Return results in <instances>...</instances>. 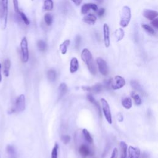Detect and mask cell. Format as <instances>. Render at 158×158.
Instances as JSON below:
<instances>
[{
	"instance_id": "6da1fadb",
	"label": "cell",
	"mask_w": 158,
	"mask_h": 158,
	"mask_svg": "<svg viewBox=\"0 0 158 158\" xmlns=\"http://www.w3.org/2000/svg\"><path fill=\"white\" fill-rule=\"evenodd\" d=\"M81 57L83 61L85 63V64H87V67L91 74L93 75H95L96 74V68L94 63L92 54L89 50L87 49V48H85L84 50H83L82 51Z\"/></svg>"
},
{
	"instance_id": "7a4b0ae2",
	"label": "cell",
	"mask_w": 158,
	"mask_h": 158,
	"mask_svg": "<svg viewBox=\"0 0 158 158\" xmlns=\"http://www.w3.org/2000/svg\"><path fill=\"white\" fill-rule=\"evenodd\" d=\"M125 83L126 82L122 77L116 76L113 79L109 80L108 82H106V86L116 90L124 87L125 85Z\"/></svg>"
},
{
	"instance_id": "3957f363",
	"label": "cell",
	"mask_w": 158,
	"mask_h": 158,
	"mask_svg": "<svg viewBox=\"0 0 158 158\" xmlns=\"http://www.w3.org/2000/svg\"><path fill=\"white\" fill-rule=\"evenodd\" d=\"M26 109V97L23 94H20L16 100L14 107L9 111V114L14 113H20Z\"/></svg>"
},
{
	"instance_id": "277c9868",
	"label": "cell",
	"mask_w": 158,
	"mask_h": 158,
	"mask_svg": "<svg viewBox=\"0 0 158 158\" xmlns=\"http://www.w3.org/2000/svg\"><path fill=\"white\" fill-rule=\"evenodd\" d=\"M131 19V10L129 6H124L120 14V25L122 27H127Z\"/></svg>"
},
{
	"instance_id": "5b68a950",
	"label": "cell",
	"mask_w": 158,
	"mask_h": 158,
	"mask_svg": "<svg viewBox=\"0 0 158 158\" xmlns=\"http://www.w3.org/2000/svg\"><path fill=\"white\" fill-rule=\"evenodd\" d=\"M20 50L22 60L23 63H27L29 59V51L28 48V42L26 37H23L20 42Z\"/></svg>"
},
{
	"instance_id": "8992f818",
	"label": "cell",
	"mask_w": 158,
	"mask_h": 158,
	"mask_svg": "<svg viewBox=\"0 0 158 158\" xmlns=\"http://www.w3.org/2000/svg\"><path fill=\"white\" fill-rule=\"evenodd\" d=\"M8 14V0H1L0 2V19L4 20L5 28L6 27Z\"/></svg>"
},
{
	"instance_id": "52a82bcc",
	"label": "cell",
	"mask_w": 158,
	"mask_h": 158,
	"mask_svg": "<svg viewBox=\"0 0 158 158\" xmlns=\"http://www.w3.org/2000/svg\"><path fill=\"white\" fill-rule=\"evenodd\" d=\"M100 101H101V103L103 113L104 114V116L106 120L107 121V122L109 124H111L113 123L112 115H111V109H110V107H109V103L104 98H101Z\"/></svg>"
},
{
	"instance_id": "ba28073f",
	"label": "cell",
	"mask_w": 158,
	"mask_h": 158,
	"mask_svg": "<svg viewBox=\"0 0 158 158\" xmlns=\"http://www.w3.org/2000/svg\"><path fill=\"white\" fill-rule=\"evenodd\" d=\"M96 63L101 74L104 76H107L109 74V69L107 64L105 60L101 57H98L96 59Z\"/></svg>"
},
{
	"instance_id": "9c48e42d",
	"label": "cell",
	"mask_w": 158,
	"mask_h": 158,
	"mask_svg": "<svg viewBox=\"0 0 158 158\" xmlns=\"http://www.w3.org/2000/svg\"><path fill=\"white\" fill-rule=\"evenodd\" d=\"M103 88L104 86L101 83H96L92 87H82V90L94 94H98L103 91Z\"/></svg>"
},
{
	"instance_id": "30bf717a",
	"label": "cell",
	"mask_w": 158,
	"mask_h": 158,
	"mask_svg": "<svg viewBox=\"0 0 158 158\" xmlns=\"http://www.w3.org/2000/svg\"><path fill=\"white\" fill-rule=\"evenodd\" d=\"M140 150L130 146L127 149V158H140Z\"/></svg>"
},
{
	"instance_id": "8fae6325",
	"label": "cell",
	"mask_w": 158,
	"mask_h": 158,
	"mask_svg": "<svg viewBox=\"0 0 158 158\" xmlns=\"http://www.w3.org/2000/svg\"><path fill=\"white\" fill-rule=\"evenodd\" d=\"M103 36L105 46L108 48L110 45V35H109V28L107 23H104L103 25Z\"/></svg>"
},
{
	"instance_id": "7c38bea8",
	"label": "cell",
	"mask_w": 158,
	"mask_h": 158,
	"mask_svg": "<svg viewBox=\"0 0 158 158\" xmlns=\"http://www.w3.org/2000/svg\"><path fill=\"white\" fill-rule=\"evenodd\" d=\"M143 15L145 18H147V19L153 20V19L157 18L158 16V13H157V12L156 11L150 10V9H146L143 11Z\"/></svg>"
},
{
	"instance_id": "4fadbf2b",
	"label": "cell",
	"mask_w": 158,
	"mask_h": 158,
	"mask_svg": "<svg viewBox=\"0 0 158 158\" xmlns=\"http://www.w3.org/2000/svg\"><path fill=\"white\" fill-rule=\"evenodd\" d=\"M87 100L95 106L97 111H98L99 116L100 117H101V107H100L99 103L93 98V96L91 94H88L87 96Z\"/></svg>"
},
{
	"instance_id": "5bb4252c",
	"label": "cell",
	"mask_w": 158,
	"mask_h": 158,
	"mask_svg": "<svg viewBox=\"0 0 158 158\" xmlns=\"http://www.w3.org/2000/svg\"><path fill=\"white\" fill-rule=\"evenodd\" d=\"M79 68V64L78 59L76 57L72 58L70 63V72L72 74L76 72Z\"/></svg>"
},
{
	"instance_id": "9a60e30c",
	"label": "cell",
	"mask_w": 158,
	"mask_h": 158,
	"mask_svg": "<svg viewBox=\"0 0 158 158\" xmlns=\"http://www.w3.org/2000/svg\"><path fill=\"white\" fill-rule=\"evenodd\" d=\"M96 20H97L96 16L92 14H87V16H84V17L83 18V22L88 24V25H91V26L94 25L96 22Z\"/></svg>"
},
{
	"instance_id": "2e32d148",
	"label": "cell",
	"mask_w": 158,
	"mask_h": 158,
	"mask_svg": "<svg viewBox=\"0 0 158 158\" xmlns=\"http://www.w3.org/2000/svg\"><path fill=\"white\" fill-rule=\"evenodd\" d=\"M79 152L80 154V155L84 158L89 156L91 154L89 147H87V146L85 144H82L80 146L79 150Z\"/></svg>"
},
{
	"instance_id": "e0dca14e",
	"label": "cell",
	"mask_w": 158,
	"mask_h": 158,
	"mask_svg": "<svg viewBox=\"0 0 158 158\" xmlns=\"http://www.w3.org/2000/svg\"><path fill=\"white\" fill-rule=\"evenodd\" d=\"M6 150L9 158H17V151L14 146L8 145Z\"/></svg>"
},
{
	"instance_id": "ac0fdd59",
	"label": "cell",
	"mask_w": 158,
	"mask_h": 158,
	"mask_svg": "<svg viewBox=\"0 0 158 158\" xmlns=\"http://www.w3.org/2000/svg\"><path fill=\"white\" fill-rule=\"evenodd\" d=\"M11 60L9 59H6L5 60V61L3 63V74L5 77H8L9 76V70L11 68Z\"/></svg>"
},
{
	"instance_id": "d6986e66",
	"label": "cell",
	"mask_w": 158,
	"mask_h": 158,
	"mask_svg": "<svg viewBox=\"0 0 158 158\" xmlns=\"http://www.w3.org/2000/svg\"><path fill=\"white\" fill-rule=\"evenodd\" d=\"M68 88L67 85L64 83H62L59 85V98L60 99L67 93Z\"/></svg>"
},
{
	"instance_id": "ffe728a7",
	"label": "cell",
	"mask_w": 158,
	"mask_h": 158,
	"mask_svg": "<svg viewBox=\"0 0 158 158\" xmlns=\"http://www.w3.org/2000/svg\"><path fill=\"white\" fill-rule=\"evenodd\" d=\"M121 149V157L120 158H127V144L124 142L121 141L120 143Z\"/></svg>"
},
{
	"instance_id": "44dd1931",
	"label": "cell",
	"mask_w": 158,
	"mask_h": 158,
	"mask_svg": "<svg viewBox=\"0 0 158 158\" xmlns=\"http://www.w3.org/2000/svg\"><path fill=\"white\" fill-rule=\"evenodd\" d=\"M70 43V41L69 40H65L61 45H60L59 49L60 52L63 54H66L67 51V48Z\"/></svg>"
},
{
	"instance_id": "7402d4cb",
	"label": "cell",
	"mask_w": 158,
	"mask_h": 158,
	"mask_svg": "<svg viewBox=\"0 0 158 158\" xmlns=\"http://www.w3.org/2000/svg\"><path fill=\"white\" fill-rule=\"evenodd\" d=\"M122 104L123 107L127 109H130L133 105L132 100L129 97H126V98H124L122 101Z\"/></svg>"
},
{
	"instance_id": "603a6c76",
	"label": "cell",
	"mask_w": 158,
	"mask_h": 158,
	"mask_svg": "<svg viewBox=\"0 0 158 158\" xmlns=\"http://www.w3.org/2000/svg\"><path fill=\"white\" fill-rule=\"evenodd\" d=\"M124 31L122 29H118L114 32V35L117 42L122 40L124 36Z\"/></svg>"
},
{
	"instance_id": "cb8c5ba5",
	"label": "cell",
	"mask_w": 158,
	"mask_h": 158,
	"mask_svg": "<svg viewBox=\"0 0 158 158\" xmlns=\"http://www.w3.org/2000/svg\"><path fill=\"white\" fill-rule=\"evenodd\" d=\"M53 9V2L52 0H45L43 5V9L45 11H50Z\"/></svg>"
},
{
	"instance_id": "d4e9b609",
	"label": "cell",
	"mask_w": 158,
	"mask_h": 158,
	"mask_svg": "<svg viewBox=\"0 0 158 158\" xmlns=\"http://www.w3.org/2000/svg\"><path fill=\"white\" fill-rule=\"evenodd\" d=\"M56 72L53 69H50L47 72V77L48 80H49L50 82H53L55 81L56 79Z\"/></svg>"
},
{
	"instance_id": "484cf974",
	"label": "cell",
	"mask_w": 158,
	"mask_h": 158,
	"mask_svg": "<svg viewBox=\"0 0 158 158\" xmlns=\"http://www.w3.org/2000/svg\"><path fill=\"white\" fill-rule=\"evenodd\" d=\"M130 85L135 90L143 93L142 88L140 85V83H138V82H137L136 80H132L130 82Z\"/></svg>"
},
{
	"instance_id": "4316f807",
	"label": "cell",
	"mask_w": 158,
	"mask_h": 158,
	"mask_svg": "<svg viewBox=\"0 0 158 158\" xmlns=\"http://www.w3.org/2000/svg\"><path fill=\"white\" fill-rule=\"evenodd\" d=\"M131 96H132V98L133 99V100H134V102H135L136 105L139 106L141 104V103H142L141 98H140V96H139V94L138 93H137L135 91H133L131 93Z\"/></svg>"
},
{
	"instance_id": "83f0119b",
	"label": "cell",
	"mask_w": 158,
	"mask_h": 158,
	"mask_svg": "<svg viewBox=\"0 0 158 158\" xmlns=\"http://www.w3.org/2000/svg\"><path fill=\"white\" fill-rule=\"evenodd\" d=\"M82 133L84 136V138L86 140V141L88 142L89 143H92L93 141V140L92 137L90 135V133H89V132L87 129H84L82 130Z\"/></svg>"
},
{
	"instance_id": "f1b7e54d",
	"label": "cell",
	"mask_w": 158,
	"mask_h": 158,
	"mask_svg": "<svg viewBox=\"0 0 158 158\" xmlns=\"http://www.w3.org/2000/svg\"><path fill=\"white\" fill-rule=\"evenodd\" d=\"M90 9H91V3L84 4L81 8V13L83 15H85L88 13L89 11H90Z\"/></svg>"
},
{
	"instance_id": "f546056e",
	"label": "cell",
	"mask_w": 158,
	"mask_h": 158,
	"mask_svg": "<svg viewBox=\"0 0 158 158\" xmlns=\"http://www.w3.org/2000/svg\"><path fill=\"white\" fill-rule=\"evenodd\" d=\"M44 20L46 25L50 26L53 23V16L50 13H46L44 16Z\"/></svg>"
},
{
	"instance_id": "4dcf8cb0",
	"label": "cell",
	"mask_w": 158,
	"mask_h": 158,
	"mask_svg": "<svg viewBox=\"0 0 158 158\" xmlns=\"http://www.w3.org/2000/svg\"><path fill=\"white\" fill-rule=\"evenodd\" d=\"M37 47L39 48V50L42 51V52H45L46 50H47V45L46 43L42 40H40L38 41L37 42Z\"/></svg>"
},
{
	"instance_id": "1f68e13d",
	"label": "cell",
	"mask_w": 158,
	"mask_h": 158,
	"mask_svg": "<svg viewBox=\"0 0 158 158\" xmlns=\"http://www.w3.org/2000/svg\"><path fill=\"white\" fill-rule=\"evenodd\" d=\"M19 16V17L20 18V19L23 21V22L26 24V26H29L30 24V20L29 19H28V17L26 16V15L24 14L23 12H21L20 11L19 13L18 14H17Z\"/></svg>"
},
{
	"instance_id": "d6a6232c",
	"label": "cell",
	"mask_w": 158,
	"mask_h": 158,
	"mask_svg": "<svg viewBox=\"0 0 158 158\" xmlns=\"http://www.w3.org/2000/svg\"><path fill=\"white\" fill-rule=\"evenodd\" d=\"M142 28L146 31L148 33L150 34H151V35H154L155 33V32H154V30L150 26L147 25V24H142L141 26Z\"/></svg>"
},
{
	"instance_id": "836d02e7",
	"label": "cell",
	"mask_w": 158,
	"mask_h": 158,
	"mask_svg": "<svg viewBox=\"0 0 158 158\" xmlns=\"http://www.w3.org/2000/svg\"><path fill=\"white\" fill-rule=\"evenodd\" d=\"M58 150H59V146L57 143H55L54 147L53 148V150L51 152V158H57Z\"/></svg>"
},
{
	"instance_id": "e575fe53",
	"label": "cell",
	"mask_w": 158,
	"mask_h": 158,
	"mask_svg": "<svg viewBox=\"0 0 158 158\" xmlns=\"http://www.w3.org/2000/svg\"><path fill=\"white\" fill-rule=\"evenodd\" d=\"M13 5H14V11L16 12V14H18L19 13V12L20 11V9H19V7L18 0H13Z\"/></svg>"
},
{
	"instance_id": "d590c367",
	"label": "cell",
	"mask_w": 158,
	"mask_h": 158,
	"mask_svg": "<svg viewBox=\"0 0 158 158\" xmlns=\"http://www.w3.org/2000/svg\"><path fill=\"white\" fill-rule=\"evenodd\" d=\"M61 140L63 141V142L64 143V144H67L70 142V137L68 135H63L62 137H61Z\"/></svg>"
},
{
	"instance_id": "8d00e7d4",
	"label": "cell",
	"mask_w": 158,
	"mask_h": 158,
	"mask_svg": "<svg viewBox=\"0 0 158 158\" xmlns=\"http://www.w3.org/2000/svg\"><path fill=\"white\" fill-rule=\"evenodd\" d=\"M98 11H97V14H98V16L101 17H103L105 13V9L104 8H100L99 9L97 10Z\"/></svg>"
},
{
	"instance_id": "74e56055",
	"label": "cell",
	"mask_w": 158,
	"mask_h": 158,
	"mask_svg": "<svg viewBox=\"0 0 158 158\" xmlns=\"http://www.w3.org/2000/svg\"><path fill=\"white\" fill-rule=\"evenodd\" d=\"M118 156V150L117 148H114L113 151L111 158H117Z\"/></svg>"
},
{
	"instance_id": "f35d334b",
	"label": "cell",
	"mask_w": 158,
	"mask_h": 158,
	"mask_svg": "<svg viewBox=\"0 0 158 158\" xmlns=\"http://www.w3.org/2000/svg\"><path fill=\"white\" fill-rule=\"evenodd\" d=\"M151 24L153 27H154L156 29H157L158 28V19L156 18L153 19L151 21Z\"/></svg>"
},
{
	"instance_id": "ab89813d",
	"label": "cell",
	"mask_w": 158,
	"mask_h": 158,
	"mask_svg": "<svg viewBox=\"0 0 158 158\" xmlns=\"http://www.w3.org/2000/svg\"><path fill=\"white\" fill-rule=\"evenodd\" d=\"M80 42H81V37L79 35H77V37H76V47L77 48H79V46H80Z\"/></svg>"
},
{
	"instance_id": "60d3db41",
	"label": "cell",
	"mask_w": 158,
	"mask_h": 158,
	"mask_svg": "<svg viewBox=\"0 0 158 158\" xmlns=\"http://www.w3.org/2000/svg\"><path fill=\"white\" fill-rule=\"evenodd\" d=\"M71 1L74 3L77 6H79L80 5V4L82 2V0H71Z\"/></svg>"
},
{
	"instance_id": "b9f144b4",
	"label": "cell",
	"mask_w": 158,
	"mask_h": 158,
	"mask_svg": "<svg viewBox=\"0 0 158 158\" xmlns=\"http://www.w3.org/2000/svg\"><path fill=\"white\" fill-rule=\"evenodd\" d=\"M91 9L94 11H97V10L98 9V6H97L96 5L91 3Z\"/></svg>"
},
{
	"instance_id": "7bdbcfd3",
	"label": "cell",
	"mask_w": 158,
	"mask_h": 158,
	"mask_svg": "<svg viewBox=\"0 0 158 158\" xmlns=\"http://www.w3.org/2000/svg\"><path fill=\"white\" fill-rule=\"evenodd\" d=\"M2 64L0 63V83H1V82L2 81V72H1V70H2Z\"/></svg>"
},
{
	"instance_id": "ee69618b",
	"label": "cell",
	"mask_w": 158,
	"mask_h": 158,
	"mask_svg": "<svg viewBox=\"0 0 158 158\" xmlns=\"http://www.w3.org/2000/svg\"><path fill=\"white\" fill-rule=\"evenodd\" d=\"M95 1L97 2H98V3H100V4H101V3H102L103 2V0H95Z\"/></svg>"
}]
</instances>
